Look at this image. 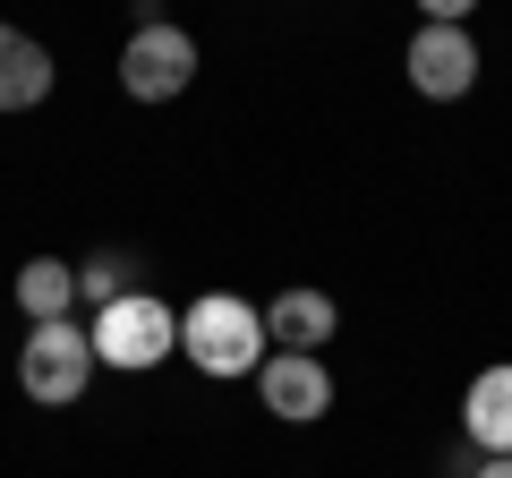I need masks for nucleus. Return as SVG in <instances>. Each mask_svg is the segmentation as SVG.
<instances>
[{
	"instance_id": "f257e3e1",
	"label": "nucleus",
	"mask_w": 512,
	"mask_h": 478,
	"mask_svg": "<svg viewBox=\"0 0 512 478\" xmlns=\"http://www.w3.org/2000/svg\"><path fill=\"white\" fill-rule=\"evenodd\" d=\"M265 316H256V299L239 291H205L180 308V359L197 376H214V385H231V376H256L265 368Z\"/></svg>"
},
{
	"instance_id": "f03ea898",
	"label": "nucleus",
	"mask_w": 512,
	"mask_h": 478,
	"mask_svg": "<svg viewBox=\"0 0 512 478\" xmlns=\"http://www.w3.org/2000/svg\"><path fill=\"white\" fill-rule=\"evenodd\" d=\"M86 342H94V368H120V376H146L180 350V308H163L154 291H120L86 316Z\"/></svg>"
},
{
	"instance_id": "7ed1b4c3",
	"label": "nucleus",
	"mask_w": 512,
	"mask_h": 478,
	"mask_svg": "<svg viewBox=\"0 0 512 478\" xmlns=\"http://www.w3.org/2000/svg\"><path fill=\"white\" fill-rule=\"evenodd\" d=\"M86 385H94L86 325H77V316L26 325V342H18V393H26V402H35V410H69V402H86Z\"/></svg>"
},
{
	"instance_id": "20e7f679",
	"label": "nucleus",
	"mask_w": 512,
	"mask_h": 478,
	"mask_svg": "<svg viewBox=\"0 0 512 478\" xmlns=\"http://www.w3.org/2000/svg\"><path fill=\"white\" fill-rule=\"evenodd\" d=\"M197 69H205V52H197V35L180 18L128 26V43H120V94L128 103H180L197 86Z\"/></svg>"
},
{
	"instance_id": "39448f33",
	"label": "nucleus",
	"mask_w": 512,
	"mask_h": 478,
	"mask_svg": "<svg viewBox=\"0 0 512 478\" xmlns=\"http://www.w3.org/2000/svg\"><path fill=\"white\" fill-rule=\"evenodd\" d=\"M402 77L419 103H461V94L478 86V35L470 26H419L402 52Z\"/></svg>"
},
{
	"instance_id": "423d86ee",
	"label": "nucleus",
	"mask_w": 512,
	"mask_h": 478,
	"mask_svg": "<svg viewBox=\"0 0 512 478\" xmlns=\"http://www.w3.org/2000/svg\"><path fill=\"white\" fill-rule=\"evenodd\" d=\"M256 402L274 410L282 427H316L333 410V368L316 350H265V368H256Z\"/></svg>"
},
{
	"instance_id": "0eeeda50",
	"label": "nucleus",
	"mask_w": 512,
	"mask_h": 478,
	"mask_svg": "<svg viewBox=\"0 0 512 478\" xmlns=\"http://www.w3.org/2000/svg\"><path fill=\"white\" fill-rule=\"evenodd\" d=\"M461 444L470 453H512V359H495L461 385Z\"/></svg>"
},
{
	"instance_id": "6e6552de",
	"label": "nucleus",
	"mask_w": 512,
	"mask_h": 478,
	"mask_svg": "<svg viewBox=\"0 0 512 478\" xmlns=\"http://www.w3.org/2000/svg\"><path fill=\"white\" fill-rule=\"evenodd\" d=\"M256 316H265V342H274V350H325L333 325H342L333 291H308V282H299V291H274Z\"/></svg>"
},
{
	"instance_id": "1a4fd4ad",
	"label": "nucleus",
	"mask_w": 512,
	"mask_h": 478,
	"mask_svg": "<svg viewBox=\"0 0 512 478\" xmlns=\"http://www.w3.org/2000/svg\"><path fill=\"white\" fill-rule=\"evenodd\" d=\"M52 77H60V69H52V52L0 18V111H35L43 94H52Z\"/></svg>"
},
{
	"instance_id": "9d476101",
	"label": "nucleus",
	"mask_w": 512,
	"mask_h": 478,
	"mask_svg": "<svg viewBox=\"0 0 512 478\" xmlns=\"http://www.w3.org/2000/svg\"><path fill=\"white\" fill-rule=\"evenodd\" d=\"M18 316H26V325L77 316V265L69 257H26L18 265Z\"/></svg>"
},
{
	"instance_id": "9b49d317",
	"label": "nucleus",
	"mask_w": 512,
	"mask_h": 478,
	"mask_svg": "<svg viewBox=\"0 0 512 478\" xmlns=\"http://www.w3.org/2000/svg\"><path fill=\"white\" fill-rule=\"evenodd\" d=\"M120 274H128L120 257H86V265H77V308H103V299L137 291V282H120Z\"/></svg>"
},
{
	"instance_id": "f8f14e48",
	"label": "nucleus",
	"mask_w": 512,
	"mask_h": 478,
	"mask_svg": "<svg viewBox=\"0 0 512 478\" xmlns=\"http://www.w3.org/2000/svg\"><path fill=\"white\" fill-rule=\"evenodd\" d=\"M478 0H419V26H470Z\"/></svg>"
},
{
	"instance_id": "ddd939ff",
	"label": "nucleus",
	"mask_w": 512,
	"mask_h": 478,
	"mask_svg": "<svg viewBox=\"0 0 512 478\" xmlns=\"http://www.w3.org/2000/svg\"><path fill=\"white\" fill-rule=\"evenodd\" d=\"M470 478H512V453H478V461H470Z\"/></svg>"
}]
</instances>
